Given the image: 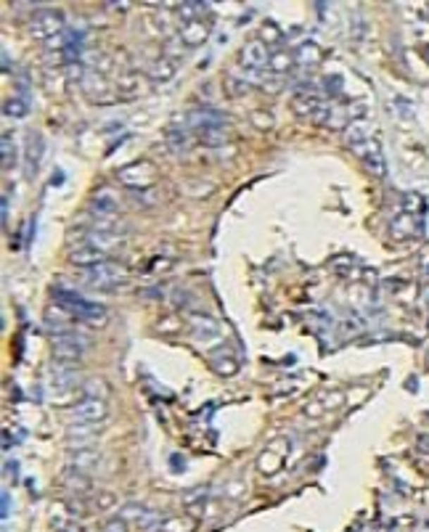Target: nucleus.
I'll list each match as a JSON object with an SVG mask.
<instances>
[{
	"label": "nucleus",
	"mask_w": 429,
	"mask_h": 532,
	"mask_svg": "<svg viewBox=\"0 0 429 532\" xmlns=\"http://www.w3.org/2000/svg\"><path fill=\"white\" fill-rule=\"evenodd\" d=\"M104 532H128V527H125V521H122V519H114V521H109V524L104 527Z\"/></svg>",
	"instance_id": "21"
},
{
	"label": "nucleus",
	"mask_w": 429,
	"mask_h": 532,
	"mask_svg": "<svg viewBox=\"0 0 429 532\" xmlns=\"http://www.w3.org/2000/svg\"><path fill=\"white\" fill-rule=\"evenodd\" d=\"M90 209L99 215V220H114V215H117V199H114L111 191H99V194L93 196Z\"/></svg>",
	"instance_id": "12"
},
{
	"label": "nucleus",
	"mask_w": 429,
	"mask_h": 532,
	"mask_svg": "<svg viewBox=\"0 0 429 532\" xmlns=\"http://www.w3.org/2000/svg\"><path fill=\"white\" fill-rule=\"evenodd\" d=\"M58 532H80L75 524H69V527H58Z\"/></svg>",
	"instance_id": "22"
},
{
	"label": "nucleus",
	"mask_w": 429,
	"mask_h": 532,
	"mask_svg": "<svg viewBox=\"0 0 429 532\" xmlns=\"http://www.w3.org/2000/svg\"><path fill=\"white\" fill-rule=\"evenodd\" d=\"M51 345H54V358L58 363H77L88 349V337L69 328V331H56L51 337Z\"/></svg>",
	"instance_id": "2"
},
{
	"label": "nucleus",
	"mask_w": 429,
	"mask_h": 532,
	"mask_svg": "<svg viewBox=\"0 0 429 532\" xmlns=\"http://www.w3.org/2000/svg\"><path fill=\"white\" fill-rule=\"evenodd\" d=\"M173 75H175V66L170 64L167 58H162V61L154 66V72H151V77H154L156 82H159V80H162V82H167V80H173Z\"/></svg>",
	"instance_id": "17"
},
{
	"label": "nucleus",
	"mask_w": 429,
	"mask_h": 532,
	"mask_svg": "<svg viewBox=\"0 0 429 532\" xmlns=\"http://www.w3.org/2000/svg\"><path fill=\"white\" fill-rule=\"evenodd\" d=\"M154 167L149 162H135L130 164V167H125V170H120V178L122 185H128V188H149V185L154 183Z\"/></svg>",
	"instance_id": "7"
},
{
	"label": "nucleus",
	"mask_w": 429,
	"mask_h": 532,
	"mask_svg": "<svg viewBox=\"0 0 429 532\" xmlns=\"http://www.w3.org/2000/svg\"><path fill=\"white\" fill-rule=\"evenodd\" d=\"M82 392H85V395H88V397H96V395H99L101 400H104V395H106V392H109V387H106V381L90 379L88 384H85V390H82Z\"/></svg>",
	"instance_id": "19"
},
{
	"label": "nucleus",
	"mask_w": 429,
	"mask_h": 532,
	"mask_svg": "<svg viewBox=\"0 0 429 532\" xmlns=\"http://www.w3.org/2000/svg\"><path fill=\"white\" fill-rule=\"evenodd\" d=\"M13 162H16V151L11 149V138L6 135V138H3V167L8 170Z\"/></svg>",
	"instance_id": "20"
},
{
	"label": "nucleus",
	"mask_w": 429,
	"mask_h": 532,
	"mask_svg": "<svg viewBox=\"0 0 429 532\" xmlns=\"http://www.w3.org/2000/svg\"><path fill=\"white\" fill-rule=\"evenodd\" d=\"M204 37H207V24L201 22V19H197V22H186L183 24V30H180V40L188 45H199Z\"/></svg>",
	"instance_id": "13"
},
{
	"label": "nucleus",
	"mask_w": 429,
	"mask_h": 532,
	"mask_svg": "<svg viewBox=\"0 0 429 532\" xmlns=\"http://www.w3.org/2000/svg\"><path fill=\"white\" fill-rule=\"evenodd\" d=\"M69 416L75 423H99L106 419V402L101 397H85V400L72 405Z\"/></svg>",
	"instance_id": "5"
},
{
	"label": "nucleus",
	"mask_w": 429,
	"mask_h": 532,
	"mask_svg": "<svg viewBox=\"0 0 429 532\" xmlns=\"http://www.w3.org/2000/svg\"><path fill=\"white\" fill-rule=\"evenodd\" d=\"M3 111H6V117H24L27 114V98H8Z\"/></svg>",
	"instance_id": "14"
},
{
	"label": "nucleus",
	"mask_w": 429,
	"mask_h": 532,
	"mask_svg": "<svg viewBox=\"0 0 429 532\" xmlns=\"http://www.w3.org/2000/svg\"><path fill=\"white\" fill-rule=\"evenodd\" d=\"M268 66H271V69H275V75L281 77L286 69L292 66V56H289V54H273L271 58H268Z\"/></svg>",
	"instance_id": "16"
},
{
	"label": "nucleus",
	"mask_w": 429,
	"mask_h": 532,
	"mask_svg": "<svg viewBox=\"0 0 429 532\" xmlns=\"http://www.w3.org/2000/svg\"><path fill=\"white\" fill-rule=\"evenodd\" d=\"M27 154H30V164H32V170H37V162H40V154H43V141H40V135H30V143H27Z\"/></svg>",
	"instance_id": "15"
},
{
	"label": "nucleus",
	"mask_w": 429,
	"mask_h": 532,
	"mask_svg": "<svg viewBox=\"0 0 429 532\" xmlns=\"http://www.w3.org/2000/svg\"><path fill=\"white\" fill-rule=\"evenodd\" d=\"M77 379L80 373L69 369V363H56L51 369V384H54L56 392H72L77 387Z\"/></svg>",
	"instance_id": "11"
},
{
	"label": "nucleus",
	"mask_w": 429,
	"mask_h": 532,
	"mask_svg": "<svg viewBox=\"0 0 429 532\" xmlns=\"http://www.w3.org/2000/svg\"><path fill=\"white\" fill-rule=\"evenodd\" d=\"M80 278L88 283V286H96V289H111V286H117V283L125 281L128 273H125L122 265L106 260V262H101V265H93V268L80 271Z\"/></svg>",
	"instance_id": "3"
},
{
	"label": "nucleus",
	"mask_w": 429,
	"mask_h": 532,
	"mask_svg": "<svg viewBox=\"0 0 429 532\" xmlns=\"http://www.w3.org/2000/svg\"><path fill=\"white\" fill-rule=\"evenodd\" d=\"M96 461H99L96 453H90V450H77V456H75V461H72V466L77 469V471H82V469L93 466Z\"/></svg>",
	"instance_id": "18"
},
{
	"label": "nucleus",
	"mask_w": 429,
	"mask_h": 532,
	"mask_svg": "<svg viewBox=\"0 0 429 532\" xmlns=\"http://www.w3.org/2000/svg\"><path fill=\"white\" fill-rule=\"evenodd\" d=\"M61 27H64V13L61 11H35L32 22H30V32L40 40H54L56 35H61Z\"/></svg>",
	"instance_id": "4"
},
{
	"label": "nucleus",
	"mask_w": 429,
	"mask_h": 532,
	"mask_svg": "<svg viewBox=\"0 0 429 532\" xmlns=\"http://www.w3.org/2000/svg\"><path fill=\"white\" fill-rule=\"evenodd\" d=\"M99 435H96V423H77V426H69L66 429V445L77 447V450H85L90 443H96Z\"/></svg>",
	"instance_id": "10"
},
{
	"label": "nucleus",
	"mask_w": 429,
	"mask_h": 532,
	"mask_svg": "<svg viewBox=\"0 0 429 532\" xmlns=\"http://www.w3.org/2000/svg\"><path fill=\"white\" fill-rule=\"evenodd\" d=\"M268 58H271V54L265 51V45L260 43V40H252V43L244 45V51H242V66L247 69V72H252V75H257V72H263L265 66H268Z\"/></svg>",
	"instance_id": "9"
},
{
	"label": "nucleus",
	"mask_w": 429,
	"mask_h": 532,
	"mask_svg": "<svg viewBox=\"0 0 429 532\" xmlns=\"http://www.w3.org/2000/svg\"><path fill=\"white\" fill-rule=\"evenodd\" d=\"M106 260H109V254L96 249V247H90V244H77V247L69 249V262L82 268V271H85V268H93V265H101V262H106Z\"/></svg>",
	"instance_id": "8"
},
{
	"label": "nucleus",
	"mask_w": 429,
	"mask_h": 532,
	"mask_svg": "<svg viewBox=\"0 0 429 532\" xmlns=\"http://www.w3.org/2000/svg\"><path fill=\"white\" fill-rule=\"evenodd\" d=\"M120 519L135 521L143 532H159L165 527V521H162V516H159L156 511H149V509H143V506H128V509H122Z\"/></svg>",
	"instance_id": "6"
},
{
	"label": "nucleus",
	"mask_w": 429,
	"mask_h": 532,
	"mask_svg": "<svg viewBox=\"0 0 429 532\" xmlns=\"http://www.w3.org/2000/svg\"><path fill=\"white\" fill-rule=\"evenodd\" d=\"M54 299L58 302V307H61L64 313L75 315L82 323H90V326H104V323H106V307L85 299V297L77 294L75 289H61V286H58V289H54Z\"/></svg>",
	"instance_id": "1"
}]
</instances>
